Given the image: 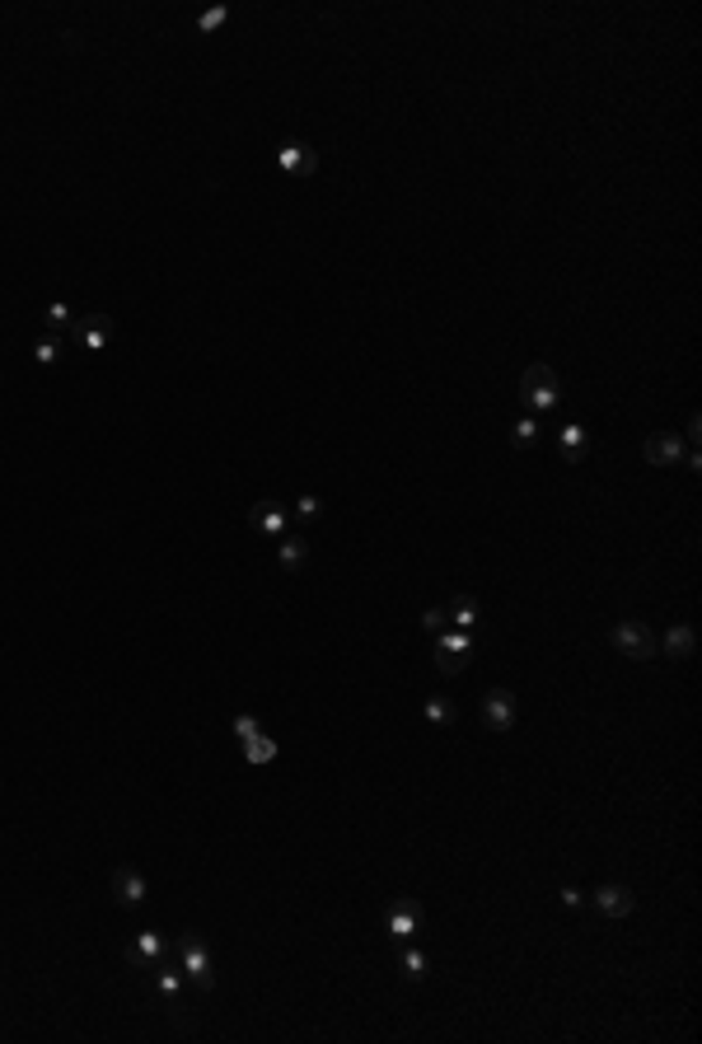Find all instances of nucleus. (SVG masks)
<instances>
[{"instance_id":"nucleus-1","label":"nucleus","mask_w":702,"mask_h":1044,"mask_svg":"<svg viewBox=\"0 0 702 1044\" xmlns=\"http://www.w3.org/2000/svg\"><path fill=\"white\" fill-rule=\"evenodd\" d=\"M520 403L529 407V413H552V407L562 403V384H557V371H552L548 361L525 365V375H520Z\"/></svg>"},{"instance_id":"nucleus-2","label":"nucleus","mask_w":702,"mask_h":1044,"mask_svg":"<svg viewBox=\"0 0 702 1044\" xmlns=\"http://www.w3.org/2000/svg\"><path fill=\"white\" fill-rule=\"evenodd\" d=\"M178 955H183V979H188L197 993H211L216 988V960H211V951H206L201 932H183Z\"/></svg>"},{"instance_id":"nucleus-3","label":"nucleus","mask_w":702,"mask_h":1044,"mask_svg":"<svg viewBox=\"0 0 702 1044\" xmlns=\"http://www.w3.org/2000/svg\"><path fill=\"white\" fill-rule=\"evenodd\" d=\"M609 642H613L618 651H623L628 661H651L655 651H660V638H655V632H651L642 619H628V623H618V628L609 632Z\"/></svg>"},{"instance_id":"nucleus-4","label":"nucleus","mask_w":702,"mask_h":1044,"mask_svg":"<svg viewBox=\"0 0 702 1044\" xmlns=\"http://www.w3.org/2000/svg\"><path fill=\"white\" fill-rule=\"evenodd\" d=\"M249 525L258 529L262 539H286L295 520H291V510H286L277 497H262V501H253V506H249Z\"/></svg>"},{"instance_id":"nucleus-5","label":"nucleus","mask_w":702,"mask_h":1044,"mask_svg":"<svg viewBox=\"0 0 702 1044\" xmlns=\"http://www.w3.org/2000/svg\"><path fill=\"white\" fill-rule=\"evenodd\" d=\"M515 716H520V703H515L510 689H487L483 693V726L487 731H510Z\"/></svg>"},{"instance_id":"nucleus-6","label":"nucleus","mask_w":702,"mask_h":1044,"mask_svg":"<svg viewBox=\"0 0 702 1044\" xmlns=\"http://www.w3.org/2000/svg\"><path fill=\"white\" fill-rule=\"evenodd\" d=\"M277 165H281V174H291V178H309L319 169V150L309 146V141H281L277 146Z\"/></svg>"},{"instance_id":"nucleus-7","label":"nucleus","mask_w":702,"mask_h":1044,"mask_svg":"<svg viewBox=\"0 0 702 1044\" xmlns=\"http://www.w3.org/2000/svg\"><path fill=\"white\" fill-rule=\"evenodd\" d=\"M71 342H80L85 352H103L113 342V319L108 314H90V319H75L71 329Z\"/></svg>"},{"instance_id":"nucleus-8","label":"nucleus","mask_w":702,"mask_h":1044,"mask_svg":"<svg viewBox=\"0 0 702 1044\" xmlns=\"http://www.w3.org/2000/svg\"><path fill=\"white\" fill-rule=\"evenodd\" d=\"M146 876H141L136 867H117L113 871V899H117V904L122 909H141V904H146Z\"/></svg>"},{"instance_id":"nucleus-9","label":"nucleus","mask_w":702,"mask_h":1044,"mask_svg":"<svg viewBox=\"0 0 702 1044\" xmlns=\"http://www.w3.org/2000/svg\"><path fill=\"white\" fill-rule=\"evenodd\" d=\"M590 904H595V913H600V918H628L637 909V894L628 886H600Z\"/></svg>"},{"instance_id":"nucleus-10","label":"nucleus","mask_w":702,"mask_h":1044,"mask_svg":"<svg viewBox=\"0 0 702 1044\" xmlns=\"http://www.w3.org/2000/svg\"><path fill=\"white\" fill-rule=\"evenodd\" d=\"M684 441H679L674 432H655V436H646V445H642V455H646V464H655V468H670V464H679L684 459Z\"/></svg>"},{"instance_id":"nucleus-11","label":"nucleus","mask_w":702,"mask_h":1044,"mask_svg":"<svg viewBox=\"0 0 702 1044\" xmlns=\"http://www.w3.org/2000/svg\"><path fill=\"white\" fill-rule=\"evenodd\" d=\"M417 928H422V904H417V899H398V904H394V918H389V937L403 946V941L417 932Z\"/></svg>"},{"instance_id":"nucleus-12","label":"nucleus","mask_w":702,"mask_h":1044,"mask_svg":"<svg viewBox=\"0 0 702 1044\" xmlns=\"http://www.w3.org/2000/svg\"><path fill=\"white\" fill-rule=\"evenodd\" d=\"M557 449H562L567 464H581V459L590 455V432H586L581 422H567L562 432H557Z\"/></svg>"},{"instance_id":"nucleus-13","label":"nucleus","mask_w":702,"mask_h":1044,"mask_svg":"<svg viewBox=\"0 0 702 1044\" xmlns=\"http://www.w3.org/2000/svg\"><path fill=\"white\" fill-rule=\"evenodd\" d=\"M304 558H309V543L295 535V529H291L286 539H277V562H281V571H300Z\"/></svg>"},{"instance_id":"nucleus-14","label":"nucleus","mask_w":702,"mask_h":1044,"mask_svg":"<svg viewBox=\"0 0 702 1044\" xmlns=\"http://www.w3.org/2000/svg\"><path fill=\"white\" fill-rule=\"evenodd\" d=\"M693 646H698V638H693L689 623H674L665 638H660V651H665V656H693Z\"/></svg>"},{"instance_id":"nucleus-15","label":"nucleus","mask_w":702,"mask_h":1044,"mask_svg":"<svg viewBox=\"0 0 702 1044\" xmlns=\"http://www.w3.org/2000/svg\"><path fill=\"white\" fill-rule=\"evenodd\" d=\"M150 984H155V993L164 997V1007H174V997L183 993V984H188V979H183L178 970H164V965H155V974H150Z\"/></svg>"},{"instance_id":"nucleus-16","label":"nucleus","mask_w":702,"mask_h":1044,"mask_svg":"<svg viewBox=\"0 0 702 1044\" xmlns=\"http://www.w3.org/2000/svg\"><path fill=\"white\" fill-rule=\"evenodd\" d=\"M66 342H71V338H61V333H43V338L33 342V361H38V365H56L61 352H66Z\"/></svg>"},{"instance_id":"nucleus-17","label":"nucleus","mask_w":702,"mask_h":1044,"mask_svg":"<svg viewBox=\"0 0 702 1044\" xmlns=\"http://www.w3.org/2000/svg\"><path fill=\"white\" fill-rule=\"evenodd\" d=\"M43 329H47V333H61V338H71V329H75V314H71L61 300H52L47 310H43Z\"/></svg>"},{"instance_id":"nucleus-18","label":"nucleus","mask_w":702,"mask_h":1044,"mask_svg":"<svg viewBox=\"0 0 702 1044\" xmlns=\"http://www.w3.org/2000/svg\"><path fill=\"white\" fill-rule=\"evenodd\" d=\"M436 651H449V656H468L473 651V638L464 628H445V632H436Z\"/></svg>"},{"instance_id":"nucleus-19","label":"nucleus","mask_w":702,"mask_h":1044,"mask_svg":"<svg viewBox=\"0 0 702 1044\" xmlns=\"http://www.w3.org/2000/svg\"><path fill=\"white\" fill-rule=\"evenodd\" d=\"M244 759H249V764H272L277 759V740L258 731L253 740H244Z\"/></svg>"},{"instance_id":"nucleus-20","label":"nucleus","mask_w":702,"mask_h":1044,"mask_svg":"<svg viewBox=\"0 0 702 1044\" xmlns=\"http://www.w3.org/2000/svg\"><path fill=\"white\" fill-rule=\"evenodd\" d=\"M445 613H449V619H454V623H459V628L468 632L473 623H478V600H473V595H454Z\"/></svg>"},{"instance_id":"nucleus-21","label":"nucleus","mask_w":702,"mask_h":1044,"mask_svg":"<svg viewBox=\"0 0 702 1044\" xmlns=\"http://www.w3.org/2000/svg\"><path fill=\"white\" fill-rule=\"evenodd\" d=\"M136 960L159 965V960H164V937H159V932H141V937H136Z\"/></svg>"},{"instance_id":"nucleus-22","label":"nucleus","mask_w":702,"mask_h":1044,"mask_svg":"<svg viewBox=\"0 0 702 1044\" xmlns=\"http://www.w3.org/2000/svg\"><path fill=\"white\" fill-rule=\"evenodd\" d=\"M398 965H403L407 979H426V955H422L417 946H407V941L398 946Z\"/></svg>"},{"instance_id":"nucleus-23","label":"nucleus","mask_w":702,"mask_h":1044,"mask_svg":"<svg viewBox=\"0 0 702 1044\" xmlns=\"http://www.w3.org/2000/svg\"><path fill=\"white\" fill-rule=\"evenodd\" d=\"M426 722L431 726H449L454 722V703L441 698V693H436V698H426Z\"/></svg>"},{"instance_id":"nucleus-24","label":"nucleus","mask_w":702,"mask_h":1044,"mask_svg":"<svg viewBox=\"0 0 702 1044\" xmlns=\"http://www.w3.org/2000/svg\"><path fill=\"white\" fill-rule=\"evenodd\" d=\"M510 441H515V445H534V441H539V422H534V417H520V422L510 426Z\"/></svg>"},{"instance_id":"nucleus-25","label":"nucleus","mask_w":702,"mask_h":1044,"mask_svg":"<svg viewBox=\"0 0 702 1044\" xmlns=\"http://www.w3.org/2000/svg\"><path fill=\"white\" fill-rule=\"evenodd\" d=\"M225 19H230V5H211V10H206V14L197 19V33H216V29L225 24Z\"/></svg>"},{"instance_id":"nucleus-26","label":"nucleus","mask_w":702,"mask_h":1044,"mask_svg":"<svg viewBox=\"0 0 702 1044\" xmlns=\"http://www.w3.org/2000/svg\"><path fill=\"white\" fill-rule=\"evenodd\" d=\"M314 516H323V501H319V497H309V492H304V497L295 501V510H291V520L300 525V520H314Z\"/></svg>"},{"instance_id":"nucleus-27","label":"nucleus","mask_w":702,"mask_h":1044,"mask_svg":"<svg viewBox=\"0 0 702 1044\" xmlns=\"http://www.w3.org/2000/svg\"><path fill=\"white\" fill-rule=\"evenodd\" d=\"M422 628H426V632H445V628H449V613H445L441 604L426 609V613H422Z\"/></svg>"},{"instance_id":"nucleus-28","label":"nucleus","mask_w":702,"mask_h":1044,"mask_svg":"<svg viewBox=\"0 0 702 1044\" xmlns=\"http://www.w3.org/2000/svg\"><path fill=\"white\" fill-rule=\"evenodd\" d=\"M258 731H262V726L253 722V716H235V740H253Z\"/></svg>"},{"instance_id":"nucleus-29","label":"nucleus","mask_w":702,"mask_h":1044,"mask_svg":"<svg viewBox=\"0 0 702 1044\" xmlns=\"http://www.w3.org/2000/svg\"><path fill=\"white\" fill-rule=\"evenodd\" d=\"M436 670H441V674H459V670H464V656H449V651H436Z\"/></svg>"},{"instance_id":"nucleus-30","label":"nucleus","mask_w":702,"mask_h":1044,"mask_svg":"<svg viewBox=\"0 0 702 1044\" xmlns=\"http://www.w3.org/2000/svg\"><path fill=\"white\" fill-rule=\"evenodd\" d=\"M698 445H702V417L693 413L689 417V449H698Z\"/></svg>"},{"instance_id":"nucleus-31","label":"nucleus","mask_w":702,"mask_h":1044,"mask_svg":"<svg viewBox=\"0 0 702 1044\" xmlns=\"http://www.w3.org/2000/svg\"><path fill=\"white\" fill-rule=\"evenodd\" d=\"M562 904H567V909H576V904H586V899H581V890H571V886H567V890H562Z\"/></svg>"}]
</instances>
